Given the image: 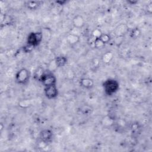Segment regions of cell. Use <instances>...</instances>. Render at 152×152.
Returning <instances> with one entry per match:
<instances>
[{
    "label": "cell",
    "instance_id": "cell-7",
    "mask_svg": "<svg viewBox=\"0 0 152 152\" xmlns=\"http://www.w3.org/2000/svg\"><path fill=\"white\" fill-rule=\"evenodd\" d=\"M128 31V27L124 24H121L115 29V34L118 37L123 36Z\"/></svg>",
    "mask_w": 152,
    "mask_h": 152
},
{
    "label": "cell",
    "instance_id": "cell-9",
    "mask_svg": "<svg viewBox=\"0 0 152 152\" xmlns=\"http://www.w3.org/2000/svg\"><path fill=\"white\" fill-rule=\"evenodd\" d=\"M80 84L82 87L86 88H90L94 85L93 81L90 78H83L80 81Z\"/></svg>",
    "mask_w": 152,
    "mask_h": 152
},
{
    "label": "cell",
    "instance_id": "cell-5",
    "mask_svg": "<svg viewBox=\"0 0 152 152\" xmlns=\"http://www.w3.org/2000/svg\"><path fill=\"white\" fill-rule=\"evenodd\" d=\"M45 94L46 97L49 99H54L58 94V90L56 85H52L45 88Z\"/></svg>",
    "mask_w": 152,
    "mask_h": 152
},
{
    "label": "cell",
    "instance_id": "cell-10",
    "mask_svg": "<svg viewBox=\"0 0 152 152\" xmlns=\"http://www.w3.org/2000/svg\"><path fill=\"white\" fill-rule=\"evenodd\" d=\"M66 40L70 45H75L76 43H77L79 42L80 37L77 34H75L74 33H71L67 36Z\"/></svg>",
    "mask_w": 152,
    "mask_h": 152
},
{
    "label": "cell",
    "instance_id": "cell-13",
    "mask_svg": "<svg viewBox=\"0 0 152 152\" xmlns=\"http://www.w3.org/2000/svg\"><path fill=\"white\" fill-rule=\"evenodd\" d=\"M105 44L101 40L100 38L94 39V47L96 48H102L104 46Z\"/></svg>",
    "mask_w": 152,
    "mask_h": 152
},
{
    "label": "cell",
    "instance_id": "cell-12",
    "mask_svg": "<svg viewBox=\"0 0 152 152\" xmlns=\"http://www.w3.org/2000/svg\"><path fill=\"white\" fill-rule=\"evenodd\" d=\"M112 57H113V54L111 52H108L103 55L102 59L104 62L108 63L111 61V59H112Z\"/></svg>",
    "mask_w": 152,
    "mask_h": 152
},
{
    "label": "cell",
    "instance_id": "cell-3",
    "mask_svg": "<svg viewBox=\"0 0 152 152\" xmlns=\"http://www.w3.org/2000/svg\"><path fill=\"white\" fill-rule=\"evenodd\" d=\"M30 73L28 71L26 68H22L20 69L15 75L16 81L20 84H24L29 80Z\"/></svg>",
    "mask_w": 152,
    "mask_h": 152
},
{
    "label": "cell",
    "instance_id": "cell-2",
    "mask_svg": "<svg viewBox=\"0 0 152 152\" xmlns=\"http://www.w3.org/2000/svg\"><path fill=\"white\" fill-rule=\"evenodd\" d=\"M43 34L40 32H33L29 34L27 38V45L34 47L37 46L42 41Z\"/></svg>",
    "mask_w": 152,
    "mask_h": 152
},
{
    "label": "cell",
    "instance_id": "cell-17",
    "mask_svg": "<svg viewBox=\"0 0 152 152\" xmlns=\"http://www.w3.org/2000/svg\"><path fill=\"white\" fill-rule=\"evenodd\" d=\"M27 5H28V7L29 8L34 9V8L37 7V6L38 5V3L36 1H30V2H28Z\"/></svg>",
    "mask_w": 152,
    "mask_h": 152
},
{
    "label": "cell",
    "instance_id": "cell-18",
    "mask_svg": "<svg viewBox=\"0 0 152 152\" xmlns=\"http://www.w3.org/2000/svg\"><path fill=\"white\" fill-rule=\"evenodd\" d=\"M152 3L150 2L148 5H147V11H149L150 12H151V9H152Z\"/></svg>",
    "mask_w": 152,
    "mask_h": 152
},
{
    "label": "cell",
    "instance_id": "cell-8",
    "mask_svg": "<svg viewBox=\"0 0 152 152\" xmlns=\"http://www.w3.org/2000/svg\"><path fill=\"white\" fill-rule=\"evenodd\" d=\"M40 136L42 141L46 142L50 140L52 137V133L49 129H43L40 133Z\"/></svg>",
    "mask_w": 152,
    "mask_h": 152
},
{
    "label": "cell",
    "instance_id": "cell-16",
    "mask_svg": "<svg viewBox=\"0 0 152 152\" xmlns=\"http://www.w3.org/2000/svg\"><path fill=\"white\" fill-rule=\"evenodd\" d=\"M92 34H93V36L94 37V38L97 39V38H100L103 33L101 32V31L100 30L96 29L93 31Z\"/></svg>",
    "mask_w": 152,
    "mask_h": 152
},
{
    "label": "cell",
    "instance_id": "cell-14",
    "mask_svg": "<svg viewBox=\"0 0 152 152\" xmlns=\"http://www.w3.org/2000/svg\"><path fill=\"white\" fill-rule=\"evenodd\" d=\"M141 34L140 30L138 28H134L131 32V36L132 38H137Z\"/></svg>",
    "mask_w": 152,
    "mask_h": 152
},
{
    "label": "cell",
    "instance_id": "cell-15",
    "mask_svg": "<svg viewBox=\"0 0 152 152\" xmlns=\"http://www.w3.org/2000/svg\"><path fill=\"white\" fill-rule=\"evenodd\" d=\"M100 39H101V40L104 43H107L110 41V37L109 36V35H108L107 34H102V36H100Z\"/></svg>",
    "mask_w": 152,
    "mask_h": 152
},
{
    "label": "cell",
    "instance_id": "cell-11",
    "mask_svg": "<svg viewBox=\"0 0 152 152\" xmlns=\"http://www.w3.org/2000/svg\"><path fill=\"white\" fill-rule=\"evenodd\" d=\"M66 61H67V59L64 56L57 57L55 60V62L57 67H61V66H64L66 63Z\"/></svg>",
    "mask_w": 152,
    "mask_h": 152
},
{
    "label": "cell",
    "instance_id": "cell-1",
    "mask_svg": "<svg viewBox=\"0 0 152 152\" xmlns=\"http://www.w3.org/2000/svg\"><path fill=\"white\" fill-rule=\"evenodd\" d=\"M103 86L105 93L109 96H111L118 90L119 83L114 79H108L104 82Z\"/></svg>",
    "mask_w": 152,
    "mask_h": 152
},
{
    "label": "cell",
    "instance_id": "cell-6",
    "mask_svg": "<svg viewBox=\"0 0 152 152\" xmlns=\"http://www.w3.org/2000/svg\"><path fill=\"white\" fill-rule=\"evenodd\" d=\"M72 24L75 28H81L84 26L85 21L83 16L80 15H77L72 19Z\"/></svg>",
    "mask_w": 152,
    "mask_h": 152
},
{
    "label": "cell",
    "instance_id": "cell-4",
    "mask_svg": "<svg viewBox=\"0 0 152 152\" xmlns=\"http://www.w3.org/2000/svg\"><path fill=\"white\" fill-rule=\"evenodd\" d=\"M40 81L45 87L56 85V77L50 73L44 74L40 78Z\"/></svg>",
    "mask_w": 152,
    "mask_h": 152
}]
</instances>
